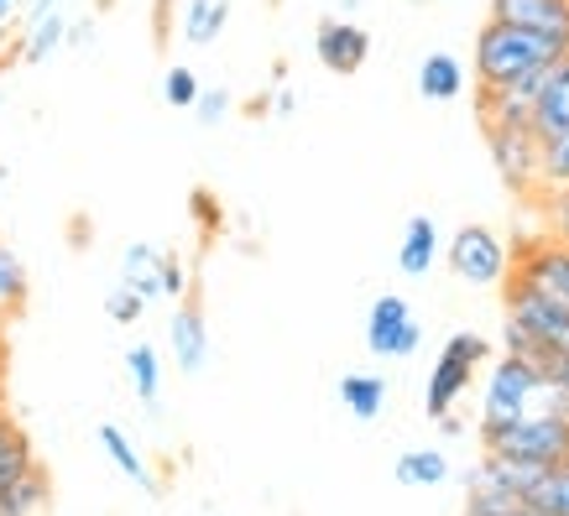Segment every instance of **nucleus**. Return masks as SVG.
<instances>
[{"mask_svg":"<svg viewBox=\"0 0 569 516\" xmlns=\"http://www.w3.org/2000/svg\"><path fill=\"white\" fill-rule=\"evenodd\" d=\"M193 115H199V125H220L230 115V89H204L199 104H193Z\"/></svg>","mask_w":569,"mask_h":516,"instance_id":"nucleus-31","label":"nucleus"},{"mask_svg":"<svg viewBox=\"0 0 569 516\" xmlns=\"http://www.w3.org/2000/svg\"><path fill=\"white\" fill-rule=\"evenodd\" d=\"M538 392H543V381H538L533 365L518 361V355H501L491 365V376H486V396H481V448L533 413Z\"/></svg>","mask_w":569,"mask_h":516,"instance_id":"nucleus-2","label":"nucleus"},{"mask_svg":"<svg viewBox=\"0 0 569 516\" xmlns=\"http://www.w3.org/2000/svg\"><path fill=\"white\" fill-rule=\"evenodd\" d=\"M63 37H69V21L58 17V11L27 21V27H21V58H27V63H42V58H48V52L58 48Z\"/></svg>","mask_w":569,"mask_h":516,"instance_id":"nucleus-22","label":"nucleus"},{"mask_svg":"<svg viewBox=\"0 0 569 516\" xmlns=\"http://www.w3.org/2000/svg\"><path fill=\"white\" fill-rule=\"evenodd\" d=\"M418 340H423V328H418L413 308H408V297L397 293H381L366 313V350L381 355V361H402V355H413Z\"/></svg>","mask_w":569,"mask_h":516,"instance_id":"nucleus-8","label":"nucleus"},{"mask_svg":"<svg viewBox=\"0 0 569 516\" xmlns=\"http://www.w3.org/2000/svg\"><path fill=\"white\" fill-rule=\"evenodd\" d=\"M230 21V0H189V17H183V37L193 48H209Z\"/></svg>","mask_w":569,"mask_h":516,"instance_id":"nucleus-20","label":"nucleus"},{"mask_svg":"<svg viewBox=\"0 0 569 516\" xmlns=\"http://www.w3.org/2000/svg\"><path fill=\"white\" fill-rule=\"evenodd\" d=\"M486 146H491V168L512 193H533L543 183V141L538 131L518 125H486Z\"/></svg>","mask_w":569,"mask_h":516,"instance_id":"nucleus-7","label":"nucleus"},{"mask_svg":"<svg viewBox=\"0 0 569 516\" xmlns=\"http://www.w3.org/2000/svg\"><path fill=\"white\" fill-rule=\"evenodd\" d=\"M486 454H497L507 465H528V469H559L569 465V417L553 413H528L522 423H512L507 433H497Z\"/></svg>","mask_w":569,"mask_h":516,"instance_id":"nucleus-4","label":"nucleus"},{"mask_svg":"<svg viewBox=\"0 0 569 516\" xmlns=\"http://www.w3.org/2000/svg\"><path fill=\"white\" fill-rule=\"evenodd\" d=\"M481 361H491V340L486 334H449L445 350H439V361L429 371V386H423V413L433 423H445L455 413V402L466 396V386L476 381Z\"/></svg>","mask_w":569,"mask_h":516,"instance_id":"nucleus-3","label":"nucleus"},{"mask_svg":"<svg viewBox=\"0 0 569 516\" xmlns=\"http://www.w3.org/2000/svg\"><path fill=\"white\" fill-rule=\"evenodd\" d=\"M189 220L199 224V235H204V241H214V235L224 230V204L209 189H193L189 193Z\"/></svg>","mask_w":569,"mask_h":516,"instance_id":"nucleus-27","label":"nucleus"},{"mask_svg":"<svg viewBox=\"0 0 569 516\" xmlns=\"http://www.w3.org/2000/svg\"><path fill=\"white\" fill-rule=\"evenodd\" d=\"M173 361L183 376H199L209 361V324H204L199 297H183L173 308Z\"/></svg>","mask_w":569,"mask_h":516,"instance_id":"nucleus-11","label":"nucleus"},{"mask_svg":"<svg viewBox=\"0 0 569 516\" xmlns=\"http://www.w3.org/2000/svg\"><path fill=\"white\" fill-rule=\"evenodd\" d=\"M518 516H538V512H533V506H528V512H518Z\"/></svg>","mask_w":569,"mask_h":516,"instance_id":"nucleus-38","label":"nucleus"},{"mask_svg":"<svg viewBox=\"0 0 569 516\" xmlns=\"http://www.w3.org/2000/svg\"><path fill=\"white\" fill-rule=\"evenodd\" d=\"M0 6H6V11H11V6H17V0H0Z\"/></svg>","mask_w":569,"mask_h":516,"instance_id":"nucleus-37","label":"nucleus"},{"mask_svg":"<svg viewBox=\"0 0 569 516\" xmlns=\"http://www.w3.org/2000/svg\"><path fill=\"white\" fill-rule=\"evenodd\" d=\"M491 21L569 37V0H491Z\"/></svg>","mask_w":569,"mask_h":516,"instance_id":"nucleus-12","label":"nucleus"},{"mask_svg":"<svg viewBox=\"0 0 569 516\" xmlns=\"http://www.w3.org/2000/svg\"><path fill=\"white\" fill-rule=\"evenodd\" d=\"M100 448L110 454V459H116V469H121L126 480L141 485L147 496H157V490H162V485H157V475L147 469V459H141V448L126 438V428H116V423H100Z\"/></svg>","mask_w":569,"mask_h":516,"instance_id":"nucleus-17","label":"nucleus"},{"mask_svg":"<svg viewBox=\"0 0 569 516\" xmlns=\"http://www.w3.org/2000/svg\"><path fill=\"white\" fill-rule=\"evenodd\" d=\"M433 256H439V224L429 214H413L402 224V245H397V266L408 276H429L433 272Z\"/></svg>","mask_w":569,"mask_h":516,"instance_id":"nucleus-14","label":"nucleus"},{"mask_svg":"<svg viewBox=\"0 0 569 516\" xmlns=\"http://www.w3.org/2000/svg\"><path fill=\"white\" fill-rule=\"evenodd\" d=\"M48 500H52V480H48V469L37 465L11 496L0 500V516H42L48 512Z\"/></svg>","mask_w":569,"mask_h":516,"instance_id":"nucleus-21","label":"nucleus"},{"mask_svg":"<svg viewBox=\"0 0 569 516\" xmlns=\"http://www.w3.org/2000/svg\"><path fill=\"white\" fill-rule=\"evenodd\" d=\"M32 469H37V448H32V438H27V433H17L11 444L0 448V500L11 496V490H17Z\"/></svg>","mask_w":569,"mask_h":516,"instance_id":"nucleus-24","label":"nucleus"},{"mask_svg":"<svg viewBox=\"0 0 569 516\" xmlns=\"http://www.w3.org/2000/svg\"><path fill=\"white\" fill-rule=\"evenodd\" d=\"M27 303V266L11 245L0 241V318H11V313Z\"/></svg>","mask_w":569,"mask_h":516,"instance_id":"nucleus-26","label":"nucleus"},{"mask_svg":"<svg viewBox=\"0 0 569 516\" xmlns=\"http://www.w3.org/2000/svg\"><path fill=\"white\" fill-rule=\"evenodd\" d=\"M6 27H11V11H6V6H0V32H6Z\"/></svg>","mask_w":569,"mask_h":516,"instance_id":"nucleus-36","label":"nucleus"},{"mask_svg":"<svg viewBox=\"0 0 569 516\" xmlns=\"http://www.w3.org/2000/svg\"><path fill=\"white\" fill-rule=\"evenodd\" d=\"M512 276L533 282L538 293L559 297L569 308V245L553 241V235H528V241L512 245Z\"/></svg>","mask_w":569,"mask_h":516,"instance_id":"nucleus-9","label":"nucleus"},{"mask_svg":"<svg viewBox=\"0 0 569 516\" xmlns=\"http://www.w3.org/2000/svg\"><path fill=\"white\" fill-rule=\"evenodd\" d=\"M168 6L173 0H157V37H168Z\"/></svg>","mask_w":569,"mask_h":516,"instance_id":"nucleus-34","label":"nucleus"},{"mask_svg":"<svg viewBox=\"0 0 569 516\" xmlns=\"http://www.w3.org/2000/svg\"><path fill=\"white\" fill-rule=\"evenodd\" d=\"M340 402H346L350 417L371 423V417H381V407H387V381L366 376V371H350V376H340Z\"/></svg>","mask_w":569,"mask_h":516,"instance_id":"nucleus-18","label":"nucleus"},{"mask_svg":"<svg viewBox=\"0 0 569 516\" xmlns=\"http://www.w3.org/2000/svg\"><path fill=\"white\" fill-rule=\"evenodd\" d=\"M528 506H533L538 516H569V465L543 469L538 485L528 490Z\"/></svg>","mask_w":569,"mask_h":516,"instance_id":"nucleus-23","label":"nucleus"},{"mask_svg":"<svg viewBox=\"0 0 569 516\" xmlns=\"http://www.w3.org/2000/svg\"><path fill=\"white\" fill-rule=\"evenodd\" d=\"M569 58V37H549L533 27L491 21L476 32V84L481 89H518L528 79H543Z\"/></svg>","mask_w":569,"mask_h":516,"instance_id":"nucleus-1","label":"nucleus"},{"mask_svg":"<svg viewBox=\"0 0 569 516\" xmlns=\"http://www.w3.org/2000/svg\"><path fill=\"white\" fill-rule=\"evenodd\" d=\"M73 42H84V37H94V21H79V27H69Z\"/></svg>","mask_w":569,"mask_h":516,"instance_id":"nucleus-35","label":"nucleus"},{"mask_svg":"<svg viewBox=\"0 0 569 516\" xmlns=\"http://www.w3.org/2000/svg\"><path fill=\"white\" fill-rule=\"evenodd\" d=\"M126 376H131V386H137V396L152 407L157 402V386H162V365H157V350L152 344H131L126 350Z\"/></svg>","mask_w":569,"mask_h":516,"instance_id":"nucleus-25","label":"nucleus"},{"mask_svg":"<svg viewBox=\"0 0 569 516\" xmlns=\"http://www.w3.org/2000/svg\"><path fill=\"white\" fill-rule=\"evenodd\" d=\"M392 475H397V485H445L449 459L439 448H408V454H397Z\"/></svg>","mask_w":569,"mask_h":516,"instance_id":"nucleus-19","label":"nucleus"},{"mask_svg":"<svg viewBox=\"0 0 569 516\" xmlns=\"http://www.w3.org/2000/svg\"><path fill=\"white\" fill-rule=\"evenodd\" d=\"M313 52L329 73H356L371 58V32L350 17H325L313 27Z\"/></svg>","mask_w":569,"mask_h":516,"instance_id":"nucleus-10","label":"nucleus"},{"mask_svg":"<svg viewBox=\"0 0 569 516\" xmlns=\"http://www.w3.org/2000/svg\"><path fill=\"white\" fill-rule=\"evenodd\" d=\"M199 79H193V69H168V79H162V100L178 104V110H193L199 104Z\"/></svg>","mask_w":569,"mask_h":516,"instance_id":"nucleus-28","label":"nucleus"},{"mask_svg":"<svg viewBox=\"0 0 569 516\" xmlns=\"http://www.w3.org/2000/svg\"><path fill=\"white\" fill-rule=\"evenodd\" d=\"M162 297H173V303H183L189 293V272H183V261H178V251H168V266H162Z\"/></svg>","mask_w":569,"mask_h":516,"instance_id":"nucleus-32","label":"nucleus"},{"mask_svg":"<svg viewBox=\"0 0 569 516\" xmlns=\"http://www.w3.org/2000/svg\"><path fill=\"white\" fill-rule=\"evenodd\" d=\"M533 131H538V141L565 136V131H569V58L549 73V84H543V94H538V121H533Z\"/></svg>","mask_w":569,"mask_h":516,"instance_id":"nucleus-16","label":"nucleus"},{"mask_svg":"<svg viewBox=\"0 0 569 516\" xmlns=\"http://www.w3.org/2000/svg\"><path fill=\"white\" fill-rule=\"evenodd\" d=\"M162 266H168V251H157V245L137 241V245H126V256H121V287H131L137 297H162Z\"/></svg>","mask_w":569,"mask_h":516,"instance_id":"nucleus-13","label":"nucleus"},{"mask_svg":"<svg viewBox=\"0 0 569 516\" xmlns=\"http://www.w3.org/2000/svg\"><path fill=\"white\" fill-rule=\"evenodd\" d=\"M501 303H507V318H501V324H512L518 334L543 344V350L569 355V308L559 297L538 293L533 282H522V276H507V282H501Z\"/></svg>","mask_w":569,"mask_h":516,"instance_id":"nucleus-5","label":"nucleus"},{"mask_svg":"<svg viewBox=\"0 0 569 516\" xmlns=\"http://www.w3.org/2000/svg\"><path fill=\"white\" fill-rule=\"evenodd\" d=\"M418 94L423 100H460L466 94V63L455 52H429L418 63Z\"/></svg>","mask_w":569,"mask_h":516,"instance_id":"nucleus-15","label":"nucleus"},{"mask_svg":"<svg viewBox=\"0 0 569 516\" xmlns=\"http://www.w3.org/2000/svg\"><path fill=\"white\" fill-rule=\"evenodd\" d=\"M293 110H298V94H293V89L277 84V94H272V115H293Z\"/></svg>","mask_w":569,"mask_h":516,"instance_id":"nucleus-33","label":"nucleus"},{"mask_svg":"<svg viewBox=\"0 0 569 516\" xmlns=\"http://www.w3.org/2000/svg\"><path fill=\"white\" fill-rule=\"evenodd\" d=\"M449 256V272L466 276L470 287H497L512 276V251L501 245V235L491 224H460L445 245Z\"/></svg>","mask_w":569,"mask_h":516,"instance_id":"nucleus-6","label":"nucleus"},{"mask_svg":"<svg viewBox=\"0 0 569 516\" xmlns=\"http://www.w3.org/2000/svg\"><path fill=\"white\" fill-rule=\"evenodd\" d=\"M141 308H147V297H137L131 287H116V293L104 297V313H110L116 324H137Z\"/></svg>","mask_w":569,"mask_h":516,"instance_id":"nucleus-30","label":"nucleus"},{"mask_svg":"<svg viewBox=\"0 0 569 516\" xmlns=\"http://www.w3.org/2000/svg\"><path fill=\"white\" fill-rule=\"evenodd\" d=\"M543 220H549V235L569 245V189H549L543 199Z\"/></svg>","mask_w":569,"mask_h":516,"instance_id":"nucleus-29","label":"nucleus"}]
</instances>
